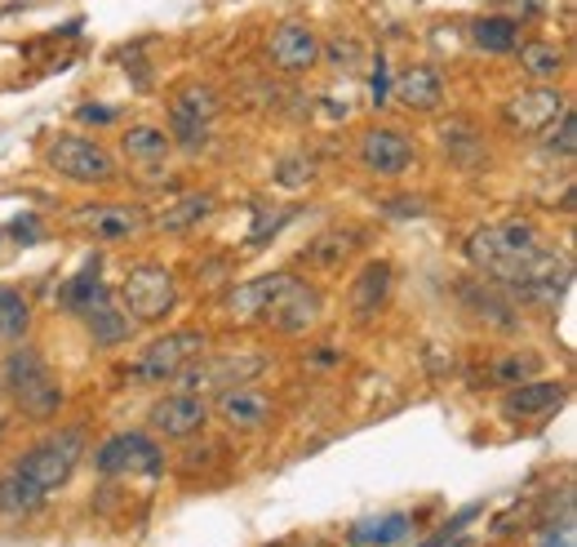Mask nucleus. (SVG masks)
<instances>
[{
  "label": "nucleus",
  "mask_w": 577,
  "mask_h": 547,
  "mask_svg": "<svg viewBox=\"0 0 577 547\" xmlns=\"http://www.w3.org/2000/svg\"><path fill=\"white\" fill-rule=\"evenodd\" d=\"M467 258L480 276L498 281L507 294H520L525 303H542V307H556L574 281L569 258L556 254L529 218L476 227L467 236Z\"/></svg>",
  "instance_id": "nucleus-1"
},
{
  "label": "nucleus",
  "mask_w": 577,
  "mask_h": 547,
  "mask_svg": "<svg viewBox=\"0 0 577 547\" xmlns=\"http://www.w3.org/2000/svg\"><path fill=\"white\" fill-rule=\"evenodd\" d=\"M0 383H4L9 401H13L27 419H36V423H49V419L62 410V401H67L62 383L53 379L49 361H45L36 348H13V352L4 356Z\"/></svg>",
  "instance_id": "nucleus-2"
},
{
  "label": "nucleus",
  "mask_w": 577,
  "mask_h": 547,
  "mask_svg": "<svg viewBox=\"0 0 577 547\" xmlns=\"http://www.w3.org/2000/svg\"><path fill=\"white\" fill-rule=\"evenodd\" d=\"M205 352H209V334H205V330H169V334L151 339V343L134 356L129 379H134V383H147V388L178 383Z\"/></svg>",
  "instance_id": "nucleus-3"
},
{
  "label": "nucleus",
  "mask_w": 577,
  "mask_h": 547,
  "mask_svg": "<svg viewBox=\"0 0 577 547\" xmlns=\"http://www.w3.org/2000/svg\"><path fill=\"white\" fill-rule=\"evenodd\" d=\"M45 165H49L58 178L80 183V187H107V183L120 178L116 156H111L98 138L71 134V129H67V134H53V138L45 143Z\"/></svg>",
  "instance_id": "nucleus-4"
},
{
  "label": "nucleus",
  "mask_w": 577,
  "mask_h": 547,
  "mask_svg": "<svg viewBox=\"0 0 577 547\" xmlns=\"http://www.w3.org/2000/svg\"><path fill=\"white\" fill-rule=\"evenodd\" d=\"M80 459H85V428L76 423V428H62V432L36 441L31 450H22V455L13 459V468H18L27 481H36L45 495H53V490H62V486L76 477Z\"/></svg>",
  "instance_id": "nucleus-5"
},
{
  "label": "nucleus",
  "mask_w": 577,
  "mask_h": 547,
  "mask_svg": "<svg viewBox=\"0 0 577 547\" xmlns=\"http://www.w3.org/2000/svg\"><path fill=\"white\" fill-rule=\"evenodd\" d=\"M120 307L138 325H156L178 307V276L165 263H134L120 281Z\"/></svg>",
  "instance_id": "nucleus-6"
},
{
  "label": "nucleus",
  "mask_w": 577,
  "mask_h": 547,
  "mask_svg": "<svg viewBox=\"0 0 577 547\" xmlns=\"http://www.w3.org/2000/svg\"><path fill=\"white\" fill-rule=\"evenodd\" d=\"M223 111V94L205 80H187L174 102H169V143L187 147V152H201L209 143V129Z\"/></svg>",
  "instance_id": "nucleus-7"
},
{
  "label": "nucleus",
  "mask_w": 577,
  "mask_h": 547,
  "mask_svg": "<svg viewBox=\"0 0 577 547\" xmlns=\"http://www.w3.org/2000/svg\"><path fill=\"white\" fill-rule=\"evenodd\" d=\"M320 316H324V294H320V285H311V281L285 272L281 290L272 294V303H267V312H263V325L276 330L281 339H302V334H311V330L320 325Z\"/></svg>",
  "instance_id": "nucleus-8"
},
{
  "label": "nucleus",
  "mask_w": 577,
  "mask_h": 547,
  "mask_svg": "<svg viewBox=\"0 0 577 547\" xmlns=\"http://www.w3.org/2000/svg\"><path fill=\"white\" fill-rule=\"evenodd\" d=\"M94 472H102V477H147V481H160V477H165V450H160L147 432H111V437L94 450Z\"/></svg>",
  "instance_id": "nucleus-9"
},
{
  "label": "nucleus",
  "mask_w": 577,
  "mask_h": 547,
  "mask_svg": "<svg viewBox=\"0 0 577 547\" xmlns=\"http://www.w3.org/2000/svg\"><path fill=\"white\" fill-rule=\"evenodd\" d=\"M263 370H267L263 352H227V356H209L205 352L178 383H183V392H227V388L254 383Z\"/></svg>",
  "instance_id": "nucleus-10"
},
{
  "label": "nucleus",
  "mask_w": 577,
  "mask_h": 547,
  "mask_svg": "<svg viewBox=\"0 0 577 547\" xmlns=\"http://www.w3.org/2000/svg\"><path fill=\"white\" fill-rule=\"evenodd\" d=\"M355 156H360V165H364L369 174H378V178H400V174L418 160V147H413V138H409L404 129H395V125H369V129L355 138Z\"/></svg>",
  "instance_id": "nucleus-11"
},
{
  "label": "nucleus",
  "mask_w": 577,
  "mask_h": 547,
  "mask_svg": "<svg viewBox=\"0 0 577 547\" xmlns=\"http://www.w3.org/2000/svg\"><path fill=\"white\" fill-rule=\"evenodd\" d=\"M320 36H315V27L311 22H297V18H288L281 27H272V36H267V62L281 71V76H306V71H315V62H320Z\"/></svg>",
  "instance_id": "nucleus-12"
},
{
  "label": "nucleus",
  "mask_w": 577,
  "mask_h": 547,
  "mask_svg": "<svg viewBox=\"0 0 577 547\" xmlns=\"http://www.w3.org/2000/svg\"><path fill=\"white\" fill-rule=\"evenodd\" d=\"M209 423V401L196 392H169L147 410V428L160 432L165 441H192Z\"/></svg>",
  "instance_id": "nucleus-13"
},
{
  "label": "nucleus",
  "mask_w": 577,
  "mask_h": 547,
  "mask_svg": "<svg viewBox=\"0 0 577 547\" xmlns=\"http://www.w3.org/2000/svg\"><path fill=\"white\" fill-rule=\"evenodd\" d=\"M565 107H569L565 89H556V85H529V89H520V94H511L502 102V120L516 134H542Z\"/></svg>",
  "instance_id": "nucleus-14"
},
{
  "label": "nucleus",
  "mask_w": 577,
  "mask_h": 547,
  "mask_svg": "<svg viewBox=\"0 0 577 547\" xmlns=\"http://www.w3.org/2000/svg\"><path fill=\"white\" fill-rule=\"evenodd\" d=\"M209 414H218L232 432H263V428L276 419V406H272V397L258 392L254 383H241V388L218 392V401H214Z\"/></svg>",
  "instance_id": "nucleus-15"
},
{
  "label": "nucleus",
  "mask_w": 577,
  "mask_h": 547,
  "mask_svg": "<svg viewBox=\"0 0 577 547\" xmlns=\"http://www.w3.org/2000/svg\"><path fill=\"white\" fill-rule=\"evenodd\" d=\"M565 401H569V388H565V383L529 379V383L507 388V397H502V414H507L511 423H529V419H547V414H556Z\"/></svg>",
  "instance_id": "nucleus-16"
},
{
  "label": "nucleus",
  "mask_w": 577,
  "mask_h": 547,
  "mask_svg": "<svg viewBox=\"0 0 577 547\" xmlns=\"http://www.w3.org/2000/svg\"><path fill=\"white\" fill-rule=\"evenodd\" d=\"M391 263H382V258H369L360 272H355V281H351V290H346V307H351V316H355V325H369V321H378V312L387 307V299H391Z\"/></svg>",
  "instance_id": "nucleus-17"
},
{
  "label": "nucleus",
  "mask_w": 577,
  "mask_h": 547,
  "mask_svg": "<svg viewBox=\"0 0 577 547\" xmlns=\"http://www.w3.org/2000/svg\"><path fill=\"white\" fill-rule=\"evenodd\" d=\"M147 223H151V218H147V209H138V205H89V209H80V227H85L94 241H107V245L143 236Z\"/></svg>",
  "instance_id": "nucleus-18"
},
{
  "label": "nucleus",
  "mask_w": 577,
  "mask_h": 547,
  "mask_svg": "<svg viewBox=\"0 0 577 547\" xmlns=\"http://www.w3.org/2000/svg\"><path fill=\"white\" fill-rule=\"evenodd\" d=\"M462 303L471 307V316H480V321H489L498 334H520V312H516V303L507 299V290L502 285H489V281H462Z\"/></svg>",
  "instance_id": "nucleus-19"
},
{
  "label": "nucleus",
  "mask_w": 577,
  "mask_h": 547,
  "mask_svg": "<svg viewBox=\"0 0 577 547\" xmlns=\"http://www.w3.org/2000/svg\"><path fill=\"white\" fill-rule=\"evenodd\" d=\"M391 94L409 111H436L444 102V80H440V71L431 62H409L404 71H395Z\"/></svg>",
  "instance_id": "nucleus-20"
},
{
  "label": "nucleus",
  "mask_w": 577,
  "mask_h": 547,
  "mask_svg": "<svg viewBox=\"0 0 577 547\" xmlns=\"http://www.w3.org/2000/svg\"><path fill=\"white\" fill-rule=\"evenodd\" d=\"M281 281H285V272H267V276H254V281L227 290L223 312L232 316V325H263V312H267L272 294L281 290Z\"/></svg>",
  "instance_id": "nucleus-21"
},
{
  "label": "nucleus",
  "mask_w": 577,
  "mask_h": 547,
  "mask_svg": "<svg viewBox=\"0 0 577 547\" xmlns=\"http://www.w3.org/2000/svg\"><path fill=\"white\" fill-rule=\"evenodd\" d=\"M169 152H174V143H169V134L160 125H129L120 134V156L134 169H160L169 160Z\"/></svg>",
  "instance_id": "nucleus-22"
},
{
  "label": "nucleus",
  "mask_w": 577,
  "mask_h": 547,
  "mask_svg": "<svg viewBox=\"0 0 577 547\" xmlns=\"http://www.w3.org/2000/svg\"><path fill=\"white\" fill-rule=\"evenodd\" d=\"M516 53H520V71L534 85H556L565 76V67H569L565 45H556V40H520Z\"/></svg>",
  "instance_id": "nucleus-23"
},
{
  "label": "nucleus",
  "mask_w": 577,
  "mask_h": 547,
  "mask_svg": "<svg viewBox=\"0 0 577 547\" xmlns=\"http://www.w3.org/2000/svg\"><path fill=\"white\" fill-rule=\"evenodd\" d=\"M214 214H218V196H214V192H187L183 201H174V205H165V209H160L156 227H160V232L183 236V232H192V227L209 223Z\"/></svg>",
  "instance_id": "nucleus-24"
},
{
  "label": "nucleus",
  "mask_w": 577,
  "mask_h": 547,
  "mask_svg": "<svg viewBox=\"0 0 577 547\" xmlns=\"http://www.w3.org/2000/svg\"><path fill=\"white\" fill-rule=\"evenodd\" d=\"M98 267H102V258L94 254V258H89V263H85V267H80V272H76V276H71V281H67L62 290H58V303H62L67 312L85 316L89 307H98V303H107V299H111V290L102 285Z\"/></svg>",
  "instance_id": "nucleus-25"
},
{
  "label": "nucleus",
  "mask_w": 577,
  "mask_h": 547,
  "mask_svg": "<svg viewBox=\"0 0 577 547\" xmlns=\"http://www.w3.org/2000/svg\"><path fill=\"white\" fill-rule=\"evenodd\" d=\"M413 535V517L409 512H387V517H369V521H355L346 530V544L351 547H395Z\"/></svg>",
  "instance_id": "nucleus-26"
},
{
  "label": "nucleus",
  "mask_w": 577,
  "mask_h": 547,
  "mask_svg": "<svg viewBox=\"0 0 577 547\" xmlns=\"http://www.w3.org/2000/svg\"><path fill=\"white\" fill-rule=\"evenodd\" d=\"M440 147H444V156H449L453 165H462V169H476V165L489 160L485 134H480L471 120H449V125L440 129Z\"/></svg>",
  "instance_id": "nucleus-27"
},
{
  "label": "nucleus",
  "mask_w": 577,
  "mask_h": 547,
  "mask_svg": "<svg viewBox=\"0 0 577 547\" xmlns=\"http://www.w3.org/2000/svg\"><path fill=\"white\" fill-rule=\"evenodd\" d=\"M134 316L125 312V307H116V299H107V303H98V307H89L85 312V330H89V339L98 343V348H120L129 334H134Z\"/></svg>",
  "instance_id": "nucleus-28"
},
{
  "label": "nucleus",
  "mask_w": 577,
  "mask_h": 547,
  "mask_svg": "<svg viewBox=\"0 0 577 547\" xmlns=\"http://www.w3.org/2000/svg\"><path fill=\"white\" fill-rule=\"evenodd\" d=\"M45 508V490L36 481H27L18 468H9L0 477V517L18 521V517H36Z\"/></svg>",
  "instance_id": "nucleus-29"
},
{
  "label": "nucleus",
  "mask_w": 577,
  "mask_h": 547,
  "mask_svg": "<svg viewBox=\"0 0 577 547\" xmlns=\"http://www.w3.org/2000/svg\"><path fill=\"white\" fill-rule=\"evenodd\" d=\"M471 45L485 53H516L520 45V22L511 13H489L471 22Z\"/></svg>",
  "instance_id": "nucleus-30"
},
{
  "label": "nucleus",
  "mask_w": 577,
  "mask_h": 547,
  "mask_svg": "<svg viewBox=\"0 0 577 547\" xmlns=\"http://www.w3.org/2000/svg\"><path fill=\"white\" fill-rule=\"evenodd\" d=\"M538 370H542V356H538V352H507V356H498V361H493L489 383L507 392V388H516V383L538 379Z\"/></svg>",
  "instance_id": "nucleus-31"
},
{
  "label": "nucleus",
  "mask_w": 577,
  "mask_h": 547,
  "mask_svg": "<svg viewBox=\"0 0 577 547\" xmlns=\"http://www.w3.org/2000/svg\"><path fill=\"white\" fill-rule=\"evenodd\" d=\"M351 245H360V232L333 227V232H324V236H315V241L306 245V263H315V267H338V263L351 254Z\"/></svg>",
  "instance_id": "nucleus-32"
},
{
  "label": "nucleus",
  "mask_w": 577,
  "mask_h": 547,
  "mask_svg": "<svg viewBox=\"0 0 577 547\" xmlns=\"http://www.w3.org/2000/svg\"><path fill=\"white\" fill-rule=\"evenodd\" d=\"M31 325V307L13 285H0V334L4 339H22Z\"/></svg>",
  "instance_id": "nucleus-33"
},
{
  "label": "nucleus",
  "mask_w": 577,
  "mask_h": 547,
  "mask_svg": "<svg viewBox=\"0 0 577 547\" xmlns=\"http://www.w3.org/2000/svg\"><path fill=\"white\" fill-rule=\"evenodd\" d=\"M542 147H547L551 156H565V160L574 156L577 152V111L574 107H565V111L542 129Z\"/></svg>",
  "instance_id": "nucleus-34"
},
{
  "label": "nucleus",
  "mask_w": 577,
  "mask_h": 547,
  "mask_svg": "<svg viewBox=\"0 0 577 547\" xmlns=\"http://www.w3.org/2000/svg\"><path fill=\"white\" fill-rule=\"evenodd\" d=\"M311 178H315V165H311L306 156H288V160L276 165V183H281V187H306Z\"/></svg>",
  "instance_id": "nucleus-35"
},
{
  "label": "nucleus",
  "mask_w": 577,
  "mask_h": 547,
  "mask_svg": "<svg viewBox=\"0 0 577 547\" xmlns=\"http://www.w3.org/2000/svg\"><path fill=\"white\" fill-rule=\"evenodd\" d=\"M480 512H485L480 504H476V508H462V512H458V517H453V521H449L444 530H436V535H431L427 544H418V547H444V544H453V539H458V535H462V530H467V526H471V521H476Z\"/></svg>",
  "instance_id": "nucleus-36"
},
{
  "label": "nucleus",
  "mask_w": 577,
  "mask_h": 547,
  "mask_svg": "<svg viewBox=\"0 0 577 547\" xmlns=\"http://www.w3.org/2000/svg\"><path fill=\"white\" fill-rule=\"evenodd\" d=\"M320 58H329V67H333V71H351V67H355V58H360V45H355V40H333L329 49L320 45Z\"/></svg>",
  "instance_id": "nucleus-37"
},
{
  "label": "nucleus",
  "mask_w": 577,
  "mask_h": 547,
  "mask_svg": "<svg viewBox=\"0 0 577 547\" xmlns=\"http://www.w3.org/2000/svg\"><path fill=\"white\" fill-rule=\"evenodd\" d=\"M369 98H373V107H387V98H391V71H387V58L382 53H378L373 76H369Z\"/></svg>",
  "instance_id": "nucleus-38"
},
{
  "label": "nucleus",
  "mask_w": 577,
  "mask_h": 547,
  "mask_svg": "<svg viewBox=\"0 0 577 547\" xmlns=\"http://www.w3.org/2000/svg\"><path fill=\"white\" fill-rule=\"evenodd\" d=\"M76 116H80V125H111V120H120V111L107 107V102H85Z\"/></svg>",
  "instance_id": "nucleus-39"
},
{
  "label": "nucleus",
  "mask_w": 577,
  "mask_h": 547,
  "mask_svg": "<svg viewBox=\"0 0 577 547\" xmlns=\"http://www.w3.org/2000/svg\"><path fill=\"white\" fill-rule=\"evenodd\" d=\"M542 547H574V526L565 521L560 530H547V535H542Z\"/></svg>",
  "instance_id": "nucleus-40"
},
{
  "label": "nucleus",
  "mask_w": 577,
  "mask_h": 547,
  "mask_svg": "<svg viewBox=\"0 0 577 547\" xmlns=\"http://www.w3.org/2000/svg\"><path fill=\"white\" fill-rule=\"evenodd\" d=\"M13 236H18V241H36V236H40L36 218H31V214H27V218H18V223H13Z\"/></svg>",
  "instance_id": "nucleus-41"
},
{
  "label": "nucleus",
  "mask_w": 577,
  "mask_h": 547,
  "mask_svg": "<svg viewBox=\"0 0 577 547\" xmlns=\"http://www.w3.org/2000/svg\"><path fill=\"white\" fill-rule=\"evenodd\" d=\"M444 547H449V544H444ZM453 547H471V539H462V535H458V544H453Z\"/></svg>",
  "instance_id": "nucleus-42"
},
{
  "label": "nucleus",
  "mask_w": 577,
  "mask_h": 547,
  "mask_svg": "<svg viewBox=\"0 0 577 547\" xmlns=\"http://www.w3.org/2000/svg\"><path fill=\"white\" fill-rule=\"evenodd\" d=\"M0 432H4V423H0Z\"/></svg>",
  "instance_id": "nucleus-43"
},
{
  "label": "nucleus",
  "mask_w": 577,
  "mask_h": 547,
  "mask_svg": "<svg viewBox=\"0 0 577 547\" xmlns=\"http://www.w3.org/2000/svg\"><path fill=\"white\" fill-rule=\"evenodd\" d=\"M0 339H4V334H0Z\"/></svg>",
  "instance_id": "nucleus-44"
}]
</instances>
